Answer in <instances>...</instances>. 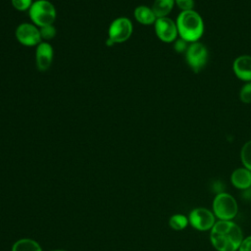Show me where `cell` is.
<instances>
[{
    "label": "cell",
    "mask_w": 251,
    "mask_h": 251,
    "mask_svg": "<svg viewBox=\"0 0 251 251\" xmlns=\"http://www.w3.org/2000/svg\"><path fill=\"white\" fill-rule=\"evenodd\" d=\"M243 238L241 227L233 221H217L210 230V242L217 251H237Z\"/></svg>",
    "instance_id": "1"
},
{
    "label": "cell",
    "mask_w": 251,
    "mask_h": 251,
    "mask_svg": "<svg viewBox=\"0 0 251 251\" xmlns=\"http://www.w3.org/2000/svg\"><path fill=\"white\" fill-rule=\"evenodd\" d=\"M176 24L178 36L188 43L199 41L205 30L202 17L194 10L180 12Z\"/></svg>",
    "instance_id": "2"
},
{
    "label": "cell",
    "mask_w": 251,
    "mask_h": 251,
    "mask_svg": "<svg viewBox=\"0 0 251 251\" xmlns=\"http://www.w3.org/2000/svg\"><path fill=\"white\" fill-rule=\"evenodd\" d=\"M212 212L218 221H232L238 213L237 201L231 194L220 192L213 199Z\"/></svg>",
    "instance_id": "3"
},
{
    "label": "cell",
    "mask_w": 251,
    "mask_h": 251,
    "mask_svg": "<svg viewBox=\"0 0 251 251\" xmlns=\"http://www.w3.org/2000/svg\"><path fill=\"white\" fill-rule=\"evenodd\" d=\"M31 23L37 27L53 25L56 20L57 12L54 5L48 0H36L28 10Z\"/></svg>",
    "instance_id": "4"
},
{
    "label": "cell",
    "mask_w": 251,
    "mask_h": 251,
    "mask_svg": "<svg viewBox=\"0 0 251 251\" xmlns=\"http://www.w3.org/2000/svg\"><path fill=\"white\" fill-rule=\"evenodd\" d=\"M132 30V23L128 18L120 17L115 19L109 25L106 45L112 46L115 43H123L126 41L131 36Z\"/></svg>",
    "instance_id": "5"
},
{
    "label": "cell",
    "mask_w": 251,
    "mask_h": 251,
    "mask_svg": "<svg viewBox=\"0 0 251 251\" xmlns=\"http://www.w3.org/2000/svg\"><path fill=\"white\" fill-rule=\"evenodd\" d=\"M184 58L187 66L194 72L199 73L208 63L209 52L207 47L200 41L189 43Z\"/></svg>",
    "instance_id": "6"
},
{
    "label": "cell",
    "mask_w": 251,
    "mask_h": 251,
    "mask_svg": "<svg viewBox=\"0 0 251 251\" xmlns=\"http://www.w3.org/2000/svg\"><path fill=\"white\" fill-rule=\"evenodd\" d=\"M187 218L189 225L194 229L199 231L211 230V228L217 222L214 213L204 207H197L192 209L189 212Z\"/></svg>",
    "instance_id": "7"
},
{
    "label": "cell",
    "mask_w": 251,
    "mask_h": 251,
    "mask_svg": "<svg viewBox=\"0 0 251 251\" xmlns=\"http://www.w3.org/2000/svg\"><path fill=\"white\" fill-rule=\"evenodd\" d=\"M15 35L17 40L24 46L33 47L42 42L39 27L32 23H23L19 25L16 28Z\"/></svg>",
    "instance_id": "8"
},
{
    "label": "cell",
    "mask_w": 251,
    "mask_h": 251,
    "mask_svg": "<svg viewBox=\"0 0 251 251\" xmlns=\"http://www.w3.org/2000/svg\"><path fill=\"white\" fill-rule=\"evenodd\" d=\"M154 29L157 37L165 43L175 42L178 35L176 22L168 17L157 18L154 23Z\"/></svg>",
    "instance_id": "9"
},
{
    "label": "cell",
    "mask_w": 251,
    "mask_h": 251,
    "mask_svg": "<svg viewBox=\"0 0 251 251\" xmlns=\"http://www.w3.org/2000/svg\"><path fill=\"white\" fill-rule=\"evenodd\" d=\"M54 51L50 43L46 41L40 42L36 46L35 50V63L36 67L40 72L47 71L53 62Z\"/></svg>",
    "instance_id": "10"
},
{
    "label": "cell",
    "mask_w": 251,
    "mask_h": 251,
    "mask_svg": "<svg viewBox=\"0 0 251 251\" xmlns=\"http://www.w3.org/2000/svg\"><path fill=\"white\" fill-rule=\"evenodd\" d=\"M232 71L242 81H251V55H240L232 63Z\"/></svg>",
    "instance_id": "11"
},
{
    "label": "cell",
    "mask_w": 251,
    "mask_h": 251,
    "mask_svg": "<svg viewBox=\"0 0 251 251\" xmlns=\"http://www.w3.org/2000/svg\"><path fill=\"white\" fill-rule=\"evenodd\" d=\"M230 182L233 187L239 190L251 187V171L245 167L235 169L230 175Z\"/></svg>",
    "instance_id": "12"
},
{
    "label": "cell",
    "mask_w": 251,
    "mask_h": 251,
    "mask_svg": "<svg viewBox=\"0 0 251 251\" xmlns=\"http://www.w3.org/2000/svg\"><path fill=\"white\" fill-rule=\"evenodd\" d=\"M133 16L134 19L141 25H154V23L157 20L156 15L154 14L153 10L151 7L148 6H144V5H140L137 6L134 9L133 12Z\"/></svg>",
    "instance_id": "13"
},
{
    "label": "cell",
    "mask_w": 251,
    "mask_h": 251,
    "mask_svg": "<svg viewBox=\"0 0 251 251\" xmlns=\"http://www.w3.org/2000/svg\"><path fill=\"white\" fill-rule=\"evenodd\" d=\"M175 6V0H154L152 10L157 18L168 17Z\"/></svg>",
    "instance_id": "14"
},
{
    "label": "cell",
    "mask_w": 251,
    "mask_h": 251,
    "mask_svg": "<svg viewBox=\"0 0 251 251\" xmlns=\"http://www.w3.org/2000/svg\"><path fill=\"white\" fill-rule=\"evenodd\" d=\"M12 251H41V248L36 241L25 238L18 240L13 245Z\"/></svg>",
    "instance_id": "15"
},
{
    "label": "cell",
    "mask_w": 251,
    "mask_h": 251,
    "mask_svg": "<svg viewBox=\"0 0 251 251\" xmlns=\"http://www.w3.org/2000/svg\"><path fill=\"white\" fill-rule=\"evenodd\" d=\"M189 225L187 216L183 214H175L169 220V226L174 230H182Z\"/></svg>",
    "instance_id": "16"
},
{
    "label": "cell",
    "mask_w": 251,
    "mask_h": 251,
    "mask_svg": "<svg viewBox=\"0 0 251 251\" xmlns=\"http://www.w3.org/2000/svg\"><path fill=\"white\" fill-rule=\"evenodd\" d=\"M240 160L243 167L251 171V139L245 142L241 147Z\"/></svg>",
    "instance_id": "17"
},
{
    "label": "cell",
    "mask_w": 251,
    "mask_h": 251,
    "mask_svg": "<svg viewBox=\"0 0 251 251\" xmlns=\"http://www.w3.org/2000/svg\"><path fill=\"white\" fill-rule=\"evenodd\" d=\"M239 99L244 104L251 103V81L245 82L239 91Z\"/></svg>",
    "instance_id": "18"
},
{
    "label": "cell",
    "mask_w": 251,
    "mask_h": 251,
    "mask_svg": "<svg viewBox=\"0 0 251 251\" xmlns=\"http://www.w3.org/2000/svg\"><path fill=\"white\" fill-rule=\"evenodd\" d=\"M39 31H40V36L42 40H50L53 39L57 33L56 27L53 25H45L42 27H39Z\"/></svg>",
    "instance_id": "19"
},
{
    "label": "cell",
    "mask_w": 251,
    "mask_h": 251,
    "mask_svg": "<svg viewBox=\"0 0 251 251\" xmlns=\"http://www.w3.org/2000/svg\"><path fill=\"white\" fill-rule=\"evenodd\" d=\"M13 7L18 11H28L31 7L32 0H11Z\"/></svg>",
    "instance_id": "20"
},
{
    "label": "cell",
    "mask_w": 251,
    "mask_h": 251,
    "mask_svg": "<svg viewBox=\"0 0 251 251\" xmlns=\"http://www.w3.org/2000/svg\"><path fill=\"white\" fill-rule=\"evenodd\" d=\"M175 5L177 6L178 9L183 11H190L194 9L195 2L194 0H175Z\"/></svg>",
    "instance_id": "21"
},
{
    "label": "cell",
    "mask_w": 251,
    "mask_h": 251,
    "mask_svg": "<svg viewBox=\"0 0 251 251\" xmlns=\"http://www.w3.org/2000/svg\"><path fill=\"white\" fill-rule=\"evenodd\" d=\"M189 43L185 40H183L182 38H178L176 39L174 42V49L177 52V53H185L187 47H188Z\"/></svg>",
    "instance_id": "22"
},
{
    "label": "cell",
    "mask_w": 251,
    "mask_h": 251,
    "mask_svg": "<svg viewBox=\"0 0 251 251\" xmlns=\"http://www.w3.org/2000/svg\"><path fill=\"white\" fill-rule=\"evenodd\" d=\"M237 251H251V235L243 238Z\"/></svg>",
    "instance_id": "23"
},
{
    "label": "cell",
    "mask_w": 251,
    "mask_h": 251,
    "mask_svg": "<svg viewBox=\"0 0 251 251\" xmlns=\"http://www.w3.org/2000/svg\"><path fill=\"white\" fill-rule=\"evenodd\" d=\"M60 251H63V250H60Z\"/></svg>",
    "instance_id": "24"
}]
</instances>
